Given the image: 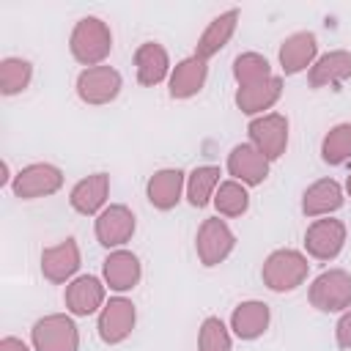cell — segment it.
Here are the masks:
<instances>
[{
    "mask_svg": "<svg viewBox=\"0 0 351 351\" xmlns=\"http://www.w3.org/2000/svg\"><path fill=\"white\" fill-rule=\"evenodd\" d=\"M195 247H197V258L203 266H219L236 247V236L233 230L228 228L225 219L219 217H208L203 219V225L197 228V239H195Z\"/></svg>",
    "mask_w": 351,
    "mask_h": 351,
    "instance_id": "52a82bcc",
    "label": "cell"
},
{
    "mask_svg": "<svg viewBox=\"0 0 351 351\" xmlns=\"http://www.w3.org/2000/svg\"><path fill=\"white\" fill-rule=\"evenodd\" d=\"M307 271H310V263H307V255L299 252V250H274L266 261H263V269H261V277H263V285L274 293H285V291H293L299 288L304 280H307Z\"/></svg>",
    "mask_w": 351,
    "mask_h": 351,
    "instance_id": "7a4b0ae2",
    "label": "cell"
},
{
    "mask_svg": "<svg viewBox=\"0 0 351 351\" xmlns=\"http://www.w3.org/2000/svg\"><path fill=\"white\" fill-rule=\"evenodd\" d=\"M315 52H318V38H315V33H310V30L291 33V36L280 44V66H282L285 74H299V71H304L307 66H313Z\"/></svg>",
    "mask_w": 351,
    "mask_h": 351,
    "instance_id": "d6986e66",
    "label": "cell"
},
{
    "mask_svg": "<svg viewBox=\"0 0 351 351\" xmlns=\"http://www.w3.org/2000/svg\"><path fill=\"white\" fill-rule=\"evenodd\" d=\"M346 244V225L340 219H315L304 233V250L315 261H335Z\"/></svg>",
    "mask_w": 351,
    "mask_h": 351,
    "instance_id": "8fae6325",
    "label": "cell"
},
{
    "mask_svg": "<svg viewBox=\"0 0 351 351\" xmlns=\"http://www.w3.org/2000/svg\"><path fill=\"white\" fill-rule=\"evenodd\" d=\"M236 25H239V8H228V11H222L219 16H214V19L208 22V27L203 30V36L197 38L195 55L203 58V60H208L211 55H217V52L233 38Z\"/></svg>",
    "mask_w": 351,
    "mask_h": 351,
    "instance_id": "cb8c5ba5",
    "label": "cell"
},
{
    "mask_svg": "<svg viewBox=\"0 0 351 351\" xmlns=\"http://www.w3.org/2000/svg\"><path fill=\"white\" fill-rule=\"evenodd\" d=\"M282 96V77H269L263 82L247 85L236 90V107L244 115H263V110H271L277 99Z\"/></svg>",
    "mask_w": 351,
    "mask_h": 351,
    "instance_id": "7402d4cb",
    "label": "cell"
},
{
    "mask_svg": "<svg viewBox=\"0 0 351 351\" xmlns=\"http://www.w3.org/2000/svg\"><path fill=\"white\" fill-rule=\"evenodd\" d=\"M107 195H110V176L107 173H93V176H85L80 178L74 186H71V195H69V203L77 214L82 217H90V214H101L107 206Z\"/></svg>",
    "mask_w": 351,
    "mask_h": 351,
    "instance_id": "5bb4252c",
    "label": "cell"
},
{
    "mask_svg": "<svg viewBox=\"0 0 351 351\" xmlns=\"http://www.w3.org/2000/svg\"><path fill=\"white\" fill-rule=\"evenodd\" d=\"M233 77H236L239 88H247V85L269 80L271 77V66L261 52H241L233 60Z\"/></svg>",
    "mask_w": 351,
    "mask_h": 351,
    "instance_id": "f546056e",
    "label": "cell"
},
{
    "mask_svg": "<svg viewBox=\"0 0 351 351\" xmlns=\"http://www.w3.org/2000/svg\"><path fill=\"white\" fill-rule=\"evenodd\" d=\"M219 167L214 165H200L186 176V200L195 208H203L214 200V192L219 186Z\"/></svg>",
    "mask_w": 351,
    "mask_h": 351,
    "instance_id": "484cf974",
    "label": "cell"
},
{
    "mask_svg": "<svg viewBox=\"0 0 351 351\" xmlns=\"http://www.w3.org/2000/svg\"><path fill=\"white\" fill-rule=\"evenodd\" d=\"M186 192V176L178 170V167H165V170H156L148 184H145V197L154 208L159 211H170L178 206L181 195Z\"/></svg>",
    "mask_w": 351,
    "mask_h": 351,
    "instance_id": "4fadbf2b",
    "label": "cell"
},
{
    "mask_svg": "<svg viewBox=\"0 0 351 351\" xmlns=\"http://www.w3.org/2000/svg\"><path fill=\"white\" fill-rule=\"evenodd\" d=\"M60 186H63V173L60 167L49 162H33L22 167L11 181V189L19 200H36V197L55 195Z\"/></svg>",
    "mask_w": 351,
    "mask_h": 351,
    "instance_id": "5b68a950",
    "label": "cell"
},
{
    "mask_svg": "<svg viewBox=\"0 0 351 351\" xmlns=\"http://www.w3.org/2000/svg\"><path fill=\"white\" fill-rule=\"evenodd\" d=\"M335 337H337V346L340 348H351V307L340 315V321L335 326Z\"/></svg>",
    "mask_w": 351,
    "mask_h": 351,
    "instance_id": "1f68e13d",
    "label": "cell"
},
{
    "mask_svg": "<svg viewBox=\"0 0 351 351\" xmlns=\"http://www.w3.org/2000/svg\"><path fill=\"white\" fill-rule=\"evenodd\" d=\"M269 321H271L269 304L258 302V299H247V302L236 304V310L230 315V329L239 340H255L269 329Z\"/></svg>",
    "mask_w": 351,
    "mask_h": 351,
    "instance_id": "44dd1931",
    "label": "cell"
},
{
    "mask_svg": "<svg viewBox=\"0 0 351 351\" xmlns=\"http://www.w3.org/2000/svg\"><path fill=\"white\" fill-rule=\"evenodd\" d=\"M80 269V247L74 239H63L60 244L55 247H47L41 252V274L60 285V282H69Z\"/></svg>",
    "mask_w": 351,
    "mask_h": 351,
    "instance_id": "9a60e30c",
    "label": "cell"
},
{
    "mask_svg": "<svg viewBox=\"0 0 351 351\" xmlns=\"http://www.w3.org/2000/svg\"><path fill=\"white\" fill-rule=\"evenodd\" d=\"M343 189L335 178H318L315 184H310L302 195V211L307 217H329L332 211H337L343 206Z\"/></svg>",
    "mask_w": 351,
    "mask_h": 351,
    "instance_id": "d4e9b609",
    "label": "cell"
},
{
    "mask_svg": "<svg viewBox=\"0 0 351 351\" xmlns=\"http://www.w3.org/2000/svg\"><path fill=\"white\" fill-rule=\"evenodd\" d=\"M208 77V60L189 55L184 60L176 63V69L170 71V96L173 99H192L203 90Z\"/></svg>",
    "mask_w": 351,
    "mask_h": 351,
    "instance_id": "e0dca14e",
    "label": "cell"
},
{
    "mask_svg": "<svg viewBox=\"0 0 351 351\" xmlns=\"http://www.w3.org/2000/svg\"><path fill=\"white\" fill-rule=\"evenodd\" d=\"M247 132H250V143L269 162L280 159L288 148V118L280 115V112H263V115L252 118Z\"/></svg>",
    "mask_w": 351,
    "mask_h": 351,
    "instance_id": "8992f818",
    "label": "cell"
},
{
    "mask_svg": "<svg viewBox=\"0 0 351 351\" xmlns=\"http://www.w3.org/2000/svg\"><path fill=\"white\" fill-rule=\"evenodd\" d=\"M0 351H30V348H27V343H25V340H19V337H11V335H8V337H3V340H0Z\"/></svg>",
    "mask_w": 351,
    "mask_h": 351,
    "instance_id": "d6a6232c",
    "label": "cell"
},
{
    "mask_svg": "<svg viewBox=\"0 0 351 351\" xmlns=\"http://www.w3.org/2000/svg\"><path fill=\"white\" fill-rule=\"evenodd\" d=\"M211 203L217 206V211L222 217H241L250 208V195H247V186L244 184H239V181L230 178V181H222L217 186Z\"/></svg>",
    "mask_w": 351,
    "mask_h": 351,
    "instance_id": "83f0119b",
    "label": "cell"
},
{
    "mask_svg": "<svg viewBox=\"0 0 351 351\" xmlns=\"http://www.w3.org/2000/svg\"><path fill=\"white\" fill-rule=\"evenodd\" d=\"M346 192H348V197H351V176H348V181H346Z\"/></svg>",
    "mask_w": 351,
    "mask_h": 351,
    "instance_id": "836d02e7",
    "label": "cell"
},
{
    "mask_svg": "<svg viewBox=\"0 0 351 351\" xmlns=\"http://www.w3.org/2000/svg\"><path fill=\"white\" fill-rule=\"evenodd\" d=\"M121 93V74L112 66L82 69L77 77V96L85 104H110Z\"/></svg>",
    "mask_w": 351,
    "mask_h": 351,
    "instance_id": "9c48e42d",
    "label": "cell"
},
{
    "mask_svg": "<svg viewBox=\"0 0 351 351\" xmlns=\"http://www.w3.org/2000/svg\"><path fill=\"white\" fill-rule=\"evenodd\" d=\"M351 77V52L348 49H332L326 55H321L313 66H310V88H332L340 85Z\"/></svg>",
    "mask_w": 351,
    "mask_h": 351,
    "instance_id": "603a6c76",
    "label": "cell"
},
{
    "mask_svg": "<svg viewBox=\"0 0 351 351\" xmlns=\"http://www.w3.org/2000/svg\"><path fill=\"white\" fill-rule=\"evenodd\" d=\"M69 49L77 63H82L88 69L101 66V60L112 49V33H110L107 22L99 16H82L71 30Z\"/></svg>",
    "mask_w": 351,
    "mask_h": 351,
    "instance_id": "6da1fadb",
    "label": "cell"
},
{
    "mask_svg": "<svg viewBox=\"0 0 351 351\" xmlns=\"http://www.w3.org/2000/svg\"><path fill=\"white\" fill-rule=\"evenodd\" d=\"M137 324V310L132 304V299L126 296H112L110 302H104V307L99 310V337L107 343V346H118L123 343L132 329Z\"/></svg>",
    "mask_w": 351,
    "mask_h": 351,
    "instance_id": "ba28073f",
    "label": "cell"
},
{
    "mask_svg": "<svg viewBox=\"0 0 351 351\" xmlns=\"http://www.w3.org/2000/svg\"><path fill=\"white\" fill-rule=\"evenodd\" d=\"M134 228H137L134 214H132V208L123 206V203H112V206H107V208L96 217V239H99V244L107 247V250L123 247V244L134 236Z\"/></svg>",
    "mask_w": 351,
    "mask_h": 351,
    "instance_id": "30bf717a",
    "label": "cell"
},
{
    "mask_svg": "<svg viewBox=\"0 0 351 351\" xmlns=\"http://www.w3.org/2000/svg\"><path fill=\"white\" fill-rule=\"evenodd\" d=\"M228 173L244 186H258L269 176V159L252 143H239L228 154Z\"/></svg>",
    "mask_w": 351,
    "mask_h": 351,
    "instance_id": "7c38bea8",
    "label": "cell"
},
{
    "mask_svg": "<svg viewBox=\"0 0 351 351\" xmlns=\"http://www.w3.org/2000/svg\"><path fill=\"white\" fill-rule=\"evenodd\" d=\"M63 299H66V310L71 315H93L96 310L104 307V282L93 274L74 277L66 285Z\"/></svg>",
    "mask_w": 351,
    "mask_h": 351,
    "instance_id": "2e32d148",
    "label": "cell"
},
{
    "mask_svg": "<svg viewBox=\"0 0 351 351\" xmlns=\"http://www.w3.org/2000/svg\"><path fill=\"white\" fill-rule=\"evenodd\" d=\"M101 274H104V282L123 293V291H132L137 282H140V258L129 250H112L107 258H104V266H101Z\"/></svg>",
    "mask_w": 351,
    "mask_h": 351,
    "instance_id": "ac0fdd59",
    "label": "cell"
},
{
    "mask_svg": "<svg viewBox=\"0 0 351 351\" xmlns=\"http://www.w3.org/2000/svg\"><path fill=\"white\" fill-rule=\"evenodd\" d=\"M134 69H137V82L145 88H154L170 74V55L162 44L145 41L134 52Z\"/></svg>",
    "mask_w": 351,
    "mask_h": 351,
    "instance_id": "ffe728a7",
    "label": "cell"
},
{
    "mask_svg": "<svg viewBox=\"0 0 351 351\" xmlns=\"http://www.w3.org/2000/svg\"><path fill=\"white\" fill-rule=\"evenodd\" d=\"M33 80V66L25 58H3L0 60V93L16 96L22 93Z\"/></svg>",
    "mask_w": 351,
    "mask_h": 351,
    "instance_id": "4316f807",
    "label": "cell"
},
{
    "mask_svg": "<svg viewBox=\"0 0 351 351\" xmlns=\"http://www.w3.org/2000/svg\"><path fill=\"white\" fill-rule=\"evenodd\" d=\"M321 156L326 165H346L351 162V123H337L324 134Z\"/></svg>",
    "mask_w": 351,
    "mask_h": 351,
    "instance_id": "f1b7e54d",
    "label": "cell"
},
{
    "mask_svg": "<svg viewBox=\"0 0 351 351\" xmlns=\"http://www.w3.org/2000/svg\"><path fill=\"white\" fill-rule=\"evenodd\" d=\"M197 351H230V332L222 318L208 315L197 332Z\"/></svg>",
    "mask_w": 351,
    "mask_h": 351,
    "instance_id": "4dcf8cb0",
    "label": "cell"
},
{
    "mask_svg": "<svg viewBox=\"0 0 351 351\" xmlns=\"http://www.w3.org/2000/svg\"><path fill=\"white\" fill-rule=\"evenodd\" d=\"M33 351H77L80 348V329L71 315L49 313L38 318L30 329Z\"/></svg>",
    "mask_w": 351,
    "mask_h": 351,
    "instance_id": "3957f363",
    "label": "cell"
},
{
    "mask_svg": "<svg viewBox=\"0 0 351 351\" xmlns=\"http://www.w3.org/2000/svg\"><path fill=\"white\" fill-rule=\"evenodd\" d=\"M307 296L321 313H346L351 307V274L346 269H326L313 280Z\"/></svg>",
    "mask_w": 351,
    "mask_h": 351,
    "instance_id": "277c9868",
    "label": "cell"
}]
</instances>
